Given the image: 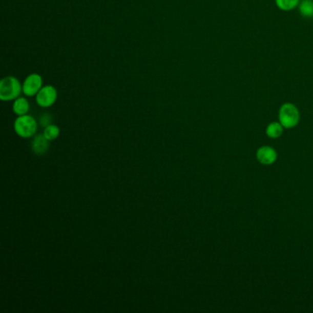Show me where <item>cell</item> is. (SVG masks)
<instances>
[{"instance_id": "7", "label": "cell", "mask_w": 313, "mask_h": 313, "mask_svg": "<svg viewBox=\"0 0 313 313\" xmlns=\"http://www.w3.org/2000/svg\"><path fill=\"white\" fill-rule=\"evenodd\" d=\"M49 141H48L45 138L44 133L36 135L33 139V141H32V143H31V148H32V152L34 153V155L40 156V155L47 154L49 147H50Z\"/></svg>"}, {"instance_id": "3", "label": "cell", "mask_w": 313, "mask_h": 313, "mask_svg": "<svg viewBox=\"0 0 313 313\" xmlns=\"http://www.w3.org/2000/svg\"><path fill=\"white\" fill-rule=\"evenodd\" d=\"M279 122L284 128H294L300 122V115L298 108L291 103L283 104L279 110Z\"/></svg>"}, {"instance_id": "5", "label": "cell", "mask_w": 313, "mask_h": 313, "mask_svg": "<svg viewBox=\"0 0 313 313\" xmlns=\"http://www.w3.org/2000/svg\"><path fill=\"white\" fill-rule=\"evenodd\" d=\"M43 83V77L39 74L28 75L23 82V94L27 97H34L44 87Z\"/></svg>"}, {"instance_id": "12", "label": "cell", "mask_w": 313, "mask_h": 313, "mask_svg": "<svg viewBox=\"0 0 313 313\" xmlns=\"http://www.w3.org/2000/svg\"><path fill=\"white\" fill-rule=\"evenodd\" d=\"M300 3V0H276V4L278 9L284 11H289L295 9Z\"/></svg>"}, {"instance_id": "1", "label": "cell", "mask_w": 313, "mask_h": 313, "mask_svg": "<svg viewBox=\"0 0 313 313\" xmlns=\"http://www.w3.org/2000/svg\"><path fill=\"white\" fill-rule=\"evenodd\" d=\"M23 93V85L15 76L9 75L0 81V99L11 101L20 97Z\"/></svg>"}, {"instance_id": "9", "label": "cell", "mask_w": 313, "mask_h": 313, "mask_svg": "<svg viewBox=\"0 0 313 313\" xmlns=\"http://www.w3.org/2000/svg\"><path fill=\"white\" fill-rule=\"evenodd\" d=\"M283 131H284V127L282 124L280 122H272L267 126L265 133H266V135L270 138L277 139L282 135Z\"/></svg>"}, {"instance_id": "10", "label": "cell", "mask_w": 313, "mask_h": 313, "mask_svg": "<svg viewBox=\"0 0 313 313\" xmlns=\"http://www.w3.org/2000/svg\"><path fill=\"white\" fill-rule=\"evenodd\" d=\"M44 135L48 141H54L60 135V128L55 124H51L47 127H45V131H44Z\"/></svg>"}, {"instance_id": "11", "label": "cell", "mask_w": 313, "mask_h": 313, "mask_svg": "<svg viewBox=\"0 0 313 313\" xmlns=\"http://www.w3.org/2000/svg\"><path fill=\"white\" fill-rule=\"evenodd\" d=\"M300 14L306 18L313 17V0H303L300 5Z\"/></svg>"}, {"instance_id": "6", "label": "cell", "mask_w": 313, "mask_h": 313, "mask_svg": "<svg viewBox=\"0 0 313 313\" xmlns=\"http://www.w3.org/2000/svg\"><path fill=\"white\" fill-rule=\"evenodd\" d=\"M256 158L259 163H263L265 165H270L277 161L278 155L273 148L269 146H263L257 150Z\"/></svg>"}, {"instance_id": "4", "label": "cell", "mask_w": 313, "mask_h": 313, "mask_svg": "<svg viewBox=\"0 0 313 313\" xmlns=\"http://www.w3.org/2000/svg\"><path fill=\"white\" fill-rule=\"evenodd\" d=\"M58 93L56 89L47 85L43 87L38 94L36 95V102L40 108H50L57 100Z\"/></svg>"}, {"instance_id": "13", "label": "cell", "mask_w": 313, "mask_h": 313, "mask_svg": "<svg viewBox=\"0 0 313 313\" xmlns=\"http://www.w3.org/2000/svg\"><path fill=\"white\" fill-rule=\"evenodd\" d=\"M53 124V117L49 113H44L40 117V125L41 127H47L49 125Z\"/></svg>"}, {"instance_id": "8", "label": "cell", "mask_w": 313, "mask_h": 313, "mask_svg": "<svg viewBox=\"0 0 313 313\" xmlns=\"http://www.w3.org/2000/svg\"><path fill=\"white\" fill-rule=\"evenodd\" d=\"M30 108L31 106H30L28 99L26 97H18V98H16L12 105L14 113L18 116L28 114V112L30 111Z\"/></svg>"}, {"instance_id": "2", "label": "cell", "mask_w": 313, "mask_h": 313, "mask_svg": "<svg viewBox=\"0 0 313 313\" xmlns=\"http://www.w3.org/2000/svg\"><path fill=\"white\" fill-rule=\"evenodd\" d=\"M38 130V122L31 115L18 116L14 121V131L17 135L23 139H29L34 136Z\"/></svg>"}]
</instances>
